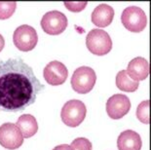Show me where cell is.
Segmentation results:
<instances>
[{"label": "cell", "mask_w": 151, "mask_h": 150, "mask_svg": "<svg viewBox=\"0 0 151 150\" xmlns=\"http://www.w3.org/2000/svg\"><path fill=\"white\" fill-rule=\"evenodd\" d=\"M97 75L95 70L89 66H80L72 74L71 87L78 94L90 93L95 87Z\"/></svg>", "instance_id": "3957f363"}, {"label": "cell", "mask_w": 151, "mask_h": 150, "mask_svg": "<svg viewBox=\"0 0 151 150\" xmlns=\"http://www.w3.org/2000/svg\"><path fill=\"white\" fill-rule=\"evenodd\" d=\"M149 100H143L139 104L137 109V117L141 123L149 124Z\"/></svg>", "instance_id": "e0dca14e"}, {"label": "cell", "mask_w": 151, "mask_h": 150, "mask_svg": "<svg viewBox=\"0 0 151 150\" xmlns=\"http://www.w3.org/2000/svg\"><path fill=\"white\" fill-rule=\"evenodd\" d=\"M141 146H142V141L140 136L134 131H124L118 136V150H140Z\"/></svg>", "instance_id": "7c38bea8"}, {"label": "cell", "mask_w": 151, "mask_h": 150, "mask_svg": "<svg viewBox=\"0 0 151 150\" xmlns=\"http://www.w3.org/2000/svg\"><path fill=\"white\" fill-rule=\"evenodd\" d=\"M139 85V82L136 80H133L129 75L126 70H121L119 71L116 75V86L119 90L124 91V92H134L137 90Z\"/></svg>", "instance_id": "9a60e30c"}, {"label": "cell", "mask_w": 151, "mask_h": 150, "mask_svg": "<svg viewBox=\"0 0 151 150\" xmlns=\"http://www.w3.org/2000/svg\"><path fill=\"white\" fill-rule=\"evenodd\" d=\"M121 22L128 30L139 33L145 28L147 24V18L141 8L137 6H130L122 13Z\"/></svg>", "instance_id": "5b68a950"}, {"label": "cell", "mask_w": 151, "mask_h": 150, "mask_svg": "<svg viewBox=\"0 0 151 150\" xmlns=\"http://www.w3.org/2000/svg\"><path fill=\"white\" fill-rule=\"evenodd\" d=\"M53 150H72V148H71V146L68 144H60L53 148Z\"/></svg>", "instance_id": "ffe728a7"}, {"label": "cell", "mask_w": 151, "mask_h": 150, "mask_svg": "<svg viewBox=\"0 0 151 150\" xmlns=\"http://www.w3.org/2000/svg\"><path fill=\"white\" fill-rule=\"evenodd\" d=\"M17 127L21 131L24 139H29L33 136L38 131V124L35 117L30 114H24L19 117Z\"/></svg>", "instance_id": "5bb4252c"}, {"label": "cell", "mask_w": 151, "mask_h": 150, "mask_svg": "<svg viewBox=\"0 0 151 150\" xmlns=\"http://www.w3.org/2000/svg\"><path fill=\"white\" fill-rule=\"evenodd\" d=\"M17 8V2H0V20H7L12 17Z\"/></svg>", "instance_id": "2e32d148"}, {"label": "cell", "mask_w": 151, "mask_h": 150, "mask_svg": "<svg viewBox=\"0 0 151 150\" xmlns=\"http://www.w3.org/2000/svg\"><path fill=\"white\" fill-rule=\"evenodd\" d=\"M43 76L48 84L52 86H59L65 82L68 76V70L63 62L53 60L45 66Z\"/></svg>", "instance_id": "30bf717a"}, {"label": "cell", "mask_w": 151, "mask_h": 150, "mask_svg": "<svg viewBox=\"0 0 151 150\" xmlns=\"http://www.w3.org/2000/svg\"><path fill=\"white\" fill-rule=\"evenodd\" d=\"M67 18L60 11H50L41 19V27L47 34L59 35L65 30Z\"/></svg>", "instance_id": "52a82bcc"}, {"label": "cell", "mask_w": 151, "mask_h": 150, "mask_svg": "<svg viewBox=\"0 0 151 150\" xmlns=\"http://www.w3.org/2000/svg\"><path fill=\"white\" fill-rule=\"evenodd\" d=\"M5 46V40H4V37L0 34V52L3 50V48Z\"/></svg>", "instance_id": "44dd1931"}, {"label": "cell", "mask_w": 151, "mask_h": 150, "mask_svg": "<svg viewBox=\"0 0 151 150\" xmlns=\"http://www.w3.org/2000/svg\"><path fill=\"white\" fill-rule=\"evenodd\" d=\"M127 73L133 80L137 82L146 79L149 74V63L147 60L141 57L132 60L128 65Z\"/></svg>", "instance_id": "8fae6325"}, {"label": "cell", "mask_w": 151, "mask_h": 150, "mask_svg": "<svg viewBox=\"0 0 151 150\" xmlns=\"http://www.w3.org/2000/svg\"><path fill=\"white\" fill-rule=\"evenodd\" d=\"M13 42L18 50L22 52H29L34 49L38 42L36 30L28 24H22L14 31Z\"/></svg>", "instance_id": "8992f818"}, {"label": "cell", "mask_w": 151, "mask_h": 150, "mask_svg": "<svg viewBox=\"0 0 151 150\" xmlns=\"http://www.w3.org/2000/svg\"><path fill=\"white\" fill-rule=\"evenodd\" d=\"M131 109L130 98L125 95L116 94L107 100L106 112L107 115L113 120L123 118Z\"/></svg>", "instance_id": "9c48e42d"}, {"label": "cell", "mask_w": 151, "mask_h": 150, "mask_svg": "<svg viewBox=\"0 0 151 150\" xmlns=\"http://www.w3.org/2000/svg\"><path fill=\"white\" fill-rule=\"evenodd\" d=\"M70 146H71L72 150H92L93 148L91 141L85 138L75 139L71 142Z\"/></svg>", "instance_id": "ac0fdd59"}, {"label": "cell", "mask_w": 151, "mask_h": 150, "mask_svg": "<svg viewBox=\"0 0 151 150\" xmlns=\"http://www.w3.org/2000/svg\"><path fill=\"white\" fill-rule=\"evenodd\" d=\"M86 114L87 108L84 103L78 100H71L63 104L60 117L66 126L75 128L84 121Z\"/></svg>", "instance_id": "277c9868"}, {"label": "cell", "mask_w": 151, "mask_h": 150, "mask_svg": "<svg viewBox=\"0 0 151 150\" xmlns=\"http://www.w3.org/2000/svg\"><path fill=\"white\" fill-rule=\"evenodd\" d=\"M24 143V136L14 123H4L0 126V144L6 149L15 150Z\"/></svg>", "instance_id": "ba28073f"}, {"label": "cell", "mask_w": 151, "mask_h": 150, "mask_svg": "<svg viewBox=\"0 0 151 150\" xmlns=\"http://www.w3.org/2000/svg\"><path fill=\"white\" fill-rule=\"evenodd\" d=\"M113 8L107 4H99L92 13V23L99 27H108L113 21Z\"/></svg>", "instance_id": "4fadbf2b"}, {"label": "cell", "mask_w": 151, "mask_h": 150, "mask_svg": "<svg viewBox=\"0 0 151 150\" xmlns=\"http://www.w3.org/2000/svg\"><path fill=\"white\" fill-rule=\"evenodd\" d=\"M86 46L94 55L104 56L112 49V40L106 31L96 28L87 34Z\"/></svg>", "instance_id": "7a4b0ae2"}, {"label": "cell", "mask_w": 151, "mask_h": 150, "mask_svg": "<svg viewBox=\"0 0 151 150\" xmlns=\"http://www.w3.org/2000/svg\"><path fill=\"white\" fill-rule=\"evenodd\" d=\"M45 86L22 58L0 62V109L21 112L33 104Z\"/></svg>", "instance_id": "6da1fadb"}, {"label": "cell", "mask_w": 151, "mask_h": 150, "mask_svg": "<svg viewBox=\"0 0 151 150\" xmlns=\"http://www.w3.org/2000/svg\"><path fill=\"white\" fill-rule=\"evenodd\" d=\"M65 6L68 9L70 12L73 13H78L84 10V8L88 4L87 1H82V2H69V1H65Z\"/></svg>", "instance_id": "d6986e66"}]
</instances>
